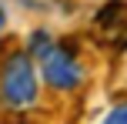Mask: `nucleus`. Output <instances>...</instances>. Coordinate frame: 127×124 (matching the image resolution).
Instances as JSON below:
<instances>
[{
  "label": "nucleus",
  "instance_id": "nucleus-4",
  "mask_svg": "<svg viewBox=\"0 0 127 124\" xmlns=\"http://www.w3.org/2000/svg\"><path fill=\"white\" fill-rule=\"evenodd\" d=\"M100 124H127V104H117V107H114V111H110Z\"/></svg>",
  "mask_w": 127,
  "mask_h": 124
},
{
  "label": "nucleus",
  "instance_id": "nucleus-2",
  "mask_svg": "<svg viewBox=\"0 0 127 124\" xmlns=\"http://www.w3.org/2000/svg\"><path fill=\"white\" fill-rule=\"evenodd\" d=\"M40 74H44V81L54 91H74L84 81V67H80V60L74 57V50L67 44H54L40 57Z\"/></svg>",
  "mask_w": 127,
  "mask_h": 124
},
{
  "label": "nucleus",
  "instance_id": "nucleus-5",
  "mask_svg": "<svg viewBox=\"0 0 127 124\" xmlns=\"http://www.w3.org/2000/svg\"><path fill=\"white\" fill-rule=\"evenodd\" d=\"M7 27V13H3V7H0V30Z\"/></svg>",
  "mask_w": 127,
  "mask_h": 124
},
{
  "label": "nucleus",
  "instance_id": "nucleus-1",
  "mask_svg": "<svg viewBox=\"0 0 127 124\" xmlns=\"http://www.w3.org/2000/svg\"><path fill=\"white\" fill-rule=\"evenodd\" d=\"M40 91V77L33 57L27 50H10L0 64V97L7 107H30L37 101Z\"/></svg>",
  "mask_w": 127,
  "mask_h": 124
},
{
  "label": "nucleus",
  "instance_id": "nucleus-3",
  "mask_svg": "<svg viewBox=\"0 0 127 124\" xmlns=\"http://www.w3.org/2000/svg\"><path fill=\"white\" fill-rule=\"evenodd\" d=\"M50 47H54V40H50V34H47V30H33L30 37H27V54H30V57H37V60L44 57Z\"/></svg>",
  "mask_w": 127,
  "mask_h": 124
}]
</instances>
